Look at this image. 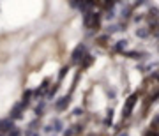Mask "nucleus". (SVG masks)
<instances>
[{
  "label": "nucleus",
  "mask_w": 159,
  "mask_h": 136,
  "mask_svg": "<svg viewBox=\"0 0 159 136\" xmlns=\"http://www.w3.org/2000/svg\"><path fill=\"white\" fill-rule=\"evenodd\" d=\"M29 104V99H23L21 103H18L14 108H13V111H11V119L13 120H16V119H21L23 115V110H25V106Z\"/></svg>",
  "instance_id": "obj_1"
},
{
  "label": "nucleus",
  "mask_w": 159,
  "mask_h": 136,
  "mask_svg": "<svg viewBox=\"0 0 159 136\" xmlns=\"http://www.w3.org/2000/svg\"><path fill=\"white\" fill-rule=\"evenodd\" d=\"M85 25H87L88 29L99 27V16L94 14V13H87V14H85Z\"/></svg>",
  "instance_id": "obj_2"
},
{
  "label": "nucleus",
  "mask_w": 159,
  "mask_h": 136,
  "mask_svg": "<svg viewBox=\"0 0 159 136\" xmlns=\"http://www.w3.org/2000/svg\"><path fill=\"white\" fill-rule=\"evenodd\" d=\"M136 104V94L134 95H131L129 101H127V104L124 106V117H129L131 115V110H133V106Z\"/></svg>",
  "instance_id": "obj_3"
},
{
  "label": "nucleus",
  "mask_w": 159,
  "mask_h": 136,
  "mask_svg": "<svg viewBox=\"0 0 159 136\" xmlns=\"http://www.w3.org/2000/svg\"><path fill=\"white\" fill-rule=\"evenodd\" d=\"M13 127H14V126H13L11 119H2V120H0V133H6V131H11Z\"/></svg>",
  "instance_id": "obj_4"
},
{
  "label": "nucleus",
  "mask_w": 159,
  "mask_h": 136,
  "mask_svg": "<svg viewBox=\"0 0 159 136\" xmlns=\"http://www.w3.org/2000/svg\"><path fill=\"white\" fill-rule=\"evenodd\" d=\"M67 103H69V95H65V97H62L60 101H57V103H55V108H57V110H64V108L67 106Z\"/></svg>",
  "instance_id": "obj_5"
},
{
  "label": "nucleus",
  "mask_w": 159,
  "mask_h": 136,
  "mask_svg": "<svg viewBox=\"0 0 159 136\" xmlns=\"http://www.w3.org/2000/svg\"><path fill=\"white\" fill-rule=\"evenodd\" d=\"M48 83H50V80H44V81H43V85H41V87H39V88H37V90H36V94H41V92H46V88H48Z\"/></svg>",
  "instance_id": "obj_6"
},
{
  "label": "nucleus",
  "mask_w": 159,
  "mask_h": 136,
  "mask_svg": "<svg viewBox=\"0 0 159 136\" xmlns=\"http://www.w3.org/2000/svg\"><path fill=\"white\" fill-rule=\"evenodd\" d=\"M80 131V126H74V129H71V131H65V136H74V134H78Z\"/></svg>",
  "instance_id": "obj_7"
},
{
  "label": "nucleus",
  "mask_w": 159,
  "mask_h": 136,
  "mask_svg": "<svg viewBox=\"0 0 159 136\" xmlns=\"http://www.w3.org/2000/svg\"><path fill=\"white\" fill-rule=\"evenodd\" d=\"M9 136H20V131H18V129H11V131H9Z\"/></svg>",
  "instance_id": "obj_8"
},
{
  "label": "nucleus",
  "mask_w": 159,
  "mask_h": 136,
  "mask_svg": "<svg viewBox=\"0 0 159 136\" xmlns=\"http://www.w3.org/2000/svg\"><path fill=\"white\" fill-rule=\"evenodd\" d=\"M122 136H127V134H122Z\"/></svg>",
  "instance_id": "obj_9"
},
{
  "label": "nucleus",
  "mask_w": 159,
  "mask_h": 136,
  "mask_svg": "<svg viewBox=\"0 0 159 136\" xmlns=\"http://www.w3.org/2000/svg\"><path fill=\"white\" fill-rule=\"evenodd\" d=\"M0 136H4V134H0Z\"/></svg>",
  "instance_id": "obj_10"
}]
</instances>
